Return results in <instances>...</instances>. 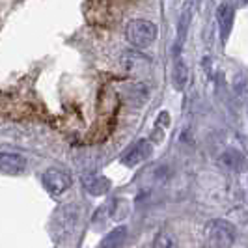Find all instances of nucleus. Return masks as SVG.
I'll use <instances>...</instances> for the list:
<instances>
[{
    "mask_svg": "<svg viewBox=\"0 0 248 248\" xmlns=\"http://www.w3.org/2000/svg\"><path fill=\"white\" fill-rule=\"evenodd\" d=\"M235 226L224 218L209 220L203 228V247L205 248H232L235 243Z\"/></svg>",
    "mask_w": 248,
    "mask_h": 248,
    "instance_id": "nucleus-1",
    "label": "nucleus"
},
{
    "mask_svg": "<svg viewBox=\"0 0 248 248\" xmlns=\"http://www.w3.org/2000/svg\"><path fill=\"white\" fill-rule=\"evenodd\" d=\"M78 222V207L77 205H63L54 213L50 230L56 241H63L75 232V226Z\"/></svg>",
    "mask_w": 248,
    "mask_h": 248,
    "instance_id": "nucleus-2",
    "label": "nucleus"
},
{
    "mask_svg": "<svg viewBox=\"0 0 248 248\" xmlns=\"http://www.w3.org/2000/svg\"><path fill=\"white\" fill-rule=\"evenodd\" d=\"M157 30L159 28L146 19H135L127 25V39L131 45H135L138 49H144L157 39Z\"/></svg>",
    "mask_w": 248,
    "mask_h": 248,
    "instance_id": "nucleus-3",
    "label": "nucleus"
},
{
    "mask_svg": "<svg viewBox=\"0 0 248 248\" xmlns=\"http://www.w3.org/2000/svg\"><path fill=\"white\" fill-rule=\"evenodd\" d=\"M43 185L49 190L52 196H60L65 190H69L71 186V177L69 174H65L63 170L58 168H49L45 174H43Z\"/></svg>",
    "mask_w": 248,
    "mask_h": 248,
    "instance_id": "nucleus-4",
    "label": "nucleus"
},
{
    "mask_svg": "<svg viewBox=\"0 0 248 248\" xmlns=\"http://www.w3.org/2000/svg\"><path fill=\"white\" fill-rule=\"evenodd\" d=\"M26 170V159L19 153L0 151V174L19 175Z\"/></svg>",
    "mask_w": 248,
    "mask_h": 248,
    "instance_id": "nucleus-5",
    "label": "nucleus"
},
{
    "mask_svg": "<svg viewBox=\"0 0 248 248\" xmlns=\"http://www.w3.org/2000/svg\"><path fill=\"white\" fill-rule=\"evenodd\" d=\"M151 151H153V148H151V144H149L148 140H140V142H137L133 148L125 153L122 162H124L125 166L133 168V166L140 164L142 161H146L149 155H151Z\"/></svg>",
    "mask_w": 248,
    "mask_h": 248,
    "instance_id": "nucleus-6",
    "label": "nucleus"
},
{
    "mask_svg": "<svg viewBox=\"0 0 248 248\" xmlns=\"http://www.w3.org/2000/svg\"><path fill=\"white\" fill-rule=\"evenodd\" d=\"M82 185L86 188V192H90L92 196H103L105 192H108L110 188V181L99 174H90L82 177Z\"/></svg>",
    "mask_w": 248,
    "mask_h": 248,
    "instance_id": "nucleus-7",
    "label": "nucleus"
},
{
    "mask_svg": "<svg viewBox=\"0 0 248 248\" xmlns=\"http://www.w3.org/2000/svg\"><path fill=\"white\" fill-rule=\"evenodd\" d=\"M186 80H188V69H186L185 62L181 58V54H175L174 60V69H172V82H174L175 90H185Z\"/></svg>",
    "mask_w": 248,
    "mask_h": 248,
    "instance_id": "nucleus-8",
    "label": "nucleus"
},
{
    "mask_svg": "<svg viewBox=\"0 0 248 248\" xmlns=\"http://www.w3.org/2000/svg\"><path fill=\"white\" fill-rule=\"evenodd\" d=\"M217 23L220 26V36L226 41V37L232 30V25H233V8H230L228 4H222L217 12Z\"/></svg>",
    "mask_w": 248,
    "mask_h": 248,
    "instance_id": "nucleus-9",
    "label": "nucleus"
},
{
    "mask_svg": "<svg viewBox=\"0 0 248 248\" xmlns=\"http://www.w3.org/2000/svg\"><path fill=\"white\" fill-rule=\"evenodd\" d=\"M125 239H127V228L125 226H118V228L110 230L105 235V239L101 241L99 248H120L125 243Z\"/></svg>",
    "mask_w": 248,
    "mask_h": 248,
    "instance_id": "nucleus-10",
    "label": "nucleus"
},
{
    "mask_svg": "<svg viewBox=\"0 0 248 248\" xmlns=\"http://www.w3.org/2000/svg\"><path fill=\"white\" fill-rule=\"evenodd\" d=\"M153 248H177V241L170 232L161 230L153 239Z\"/></svg>",
    "mask_w": 248,
    "mask_h": 248,
    "instance_id": "nucleus-11",
    "label": "nucleus"
},
{
    "mask_svg": "<svg viewBox=\"0 0 248 248\" xmlns=\"http://www.w3.org/2000/svg\"><path fill=\"white\" fill-rule=\"evenodd\" d=\"M222 162L228 166V168H232V170H239L241 166H243V157H241V153H237V151H226L222 157Z\"/></svg>",
    "mask_w": 248,
    "mask_h": 248,
    "instance_id": "nucleus-12",
    "label": "nucleus"
}]
</instances>
